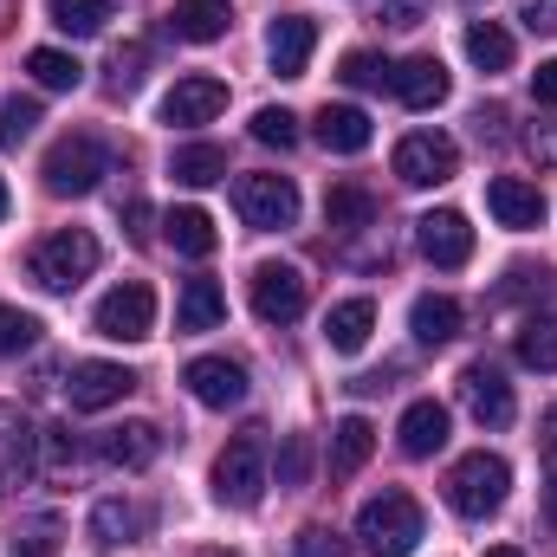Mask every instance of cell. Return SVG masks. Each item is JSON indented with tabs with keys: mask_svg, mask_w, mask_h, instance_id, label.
<instances>
[{
	"mask_svg": "<svg viewBox=\"0 0 557 557\" xmlns=\"http://www.w3.org/2000/svg\"><path fill=\"white\" fill-rule=\"evenodd\" d=\"M370 331H376V305H370V298H344V305L324 311V344H331L337 357H357V350L370 344Z\"/></svg>",
	"mask_w": 557,
	"mask_h": 557,
	"instance_id": "7402d4cb",
	"label": "cell"
},
{
	"mask_svg": "<svg viewBox=\"0 0 557 557\" xmlns=\"http://www.w3.org/2000/svg\"><path fill=\"white\" fill-rule=\"evenodd\" d=\"M370 454H376V428H370L363 416H344L337 428H331V473H337V480H350Z\"/></svg>",
	"mask_w": 557,
	"mask_h": 557,
	"instance_id": "83f0119b",
	"label": "cell"
},
{
	"mask_svg": "<svg viewBox=\"0 0 557 557\" xmlns=\"http://www.w3.org/2000/svg\"><path fill=\"white\" fill-rule=\"evenodd\" d=\"M389 91H396L409 111H434V104H447L454 78H447V65H441V59H403V65H396V78H389Z\"/></svg>",
	"mask_w": 557,
	"mask_h": 557,
	"instance_id": "d6986e66",
	"label": "cell"
},
{
	"mask_svg": "<svg viewBox=\"0 0 557 557\" xmlns=\"http://www.w3.org/2000/svg\"><path fill=\"white\" fill-rule=\"evenodd\" d=\"M532 98H539L545 111H557V59H545V65L532 72Z\"/></svg>",
	"mask_w": 557,
	"mask_h": 557,
	"instance_id": "f6af8a7d",
	"label": "cell"
},
{
	"mask_svg": "<svg viewBox=\"0 0 557 557\" xmlns=\"http://www.w3.org/2000/svg\"><path fill=\"white\" fill-rule=\"evenodd\" d=\"M156 454H162V428H149V421H124V428H104V434H98V460H104V467L143 473Z\"/></svg>",
	"mask_w": 557,
	"mask_h": 557,
	"instance_id": "ac0fdd59",
	"label": "cell"
},
{
	"mask_svg": "<svg viewBox=\"0 0 557 557\" xmlns=\"http://www.w3.org/2000/svg\"><path fill=\"white\" fill-rule=\"evenodd\" d=\"M39 175H46L52 195H91V188L111 175V149H104L98 137H59L52 149H46Z\"/></svg>",
	"mask_w": 557,
	"mask_h": 557,
	"instance_id": "5b68a950",
	"label": "cell"
},
{
	"mask_svg": "<svg viewBox=\"0 0 557 557\" xmlns=\"http://www.w3.org/2000/svg\"><path fill=\"white\" fill-rule=\"evenodd\" d=\"M311 480V434H285L278 447V486H305Z\"/></svg>",
	"mask_w": 557,
	"mask_h": 557,
	"instance_id": "f35d334b",
	"label": "cell"
},
{
	"mask_svg": "<svg viewBox=\"0 0 557 557\" xmlns=\"http://www.w3.org/2000/svg\"><path fill=\"white\" fill-rule=\"evenodd\" d=\"M221 318H227V292L214 278H188L175 298V331H221Z\"/></svg>",
	"mask_w": 557,
	"mask_h": 557,
	"instance_id": "cb8c5ba5",
	"label": "cell"
},
{
	"mask_svg": "<svg viewBox=\"0 0 557 557\" xmlns=\"http://www.w3.org/2000/svg\"><path fill=\"white\" fill-rule=\"evenodd\" d=\"M253 137L267 143V149H292L298 143V117L285 104H267V111H253Z\"/></svg>",
	"mask_w": 557,
	"mask_h": 557,
	"instance_id": "74e56055",
	"label": "cell"
},
{
	"mask_svg": "<svg viewBox=\"0 0 557 557\" xmlns=\"http://www.w3.org/2000/svg\"><path fill=\"white\" fill-rule=\"evenodd\" d=\"M91 331L111 337V344H143V337L156 331V292H149L143 278L111 285V292L98 298V311H91Z\"/></svg>",
	"mask_w": 557,
	"mask_h": 557,
	"instance_id": "8992f818",
	"label": "cell"
},
{
	"mask_svg": "<svg viewBox=\"0 0 557 557\" xmlns=\"http://www.w3.org/2000/svg\"><path fill=\"white\" fill-rule=\"evenodd\" d=\"M357 539H363V552L370 557H409L421 539H428V519H421V506L403 493V486H389V493L363 499V512H357Z\"/></svg>",
	"mask_w": 557,
	"mask_h": 557,
	"instance_id": "7a4b0ae2",
	"label": "cell"
},
{
	"mask_svg": "<svg viewBox=\"0 0 557 557\" xmlns=\"http://www.w3.org/2000/svg\"><path fill=\"white\" fill-rule=\"evenodd\" d=\"M143 525H149V512H143L137 499H98V506H91V545H104V552L137 545Z\"/></svg>",
	"mask_w": 557,
	"mask_h": 557,
	"instance_id": "44dd1931",
	"label": "cell"
},
{
	"mask_svg": "<svg viewBox=\"0 0 557 557\" xmlns=\"http://www.w3.org/2000/svg\"><path fill=\"white\" fill-rule=\"evenodd\" d=\"M324 221L344 227V234H350V227H370V221H376V195L357 188V182H337V188L324 195Z\"/></svg>",
	"mask_w": 557,
	"mask_h": 557,
	"instance_id": "1f68e13d",
	"label": "cell"
},
{
	"mask_svg": "<svg viewBox=\"0 0 557 557\" xmlns=\"http://www.w3.org/2000/svg\"><path fill=\"white\" fill-rule=\"evenodd\" d=\"M46 13H52V26H59V33H72V39H91V33H104V20H111V0H46Z\"/></svg>",
	"mask_w": 557,
	"mask_h": 557,
	"instance_id": "d6a6232c",
	"label": "cell"
},
{
	"mask_svg": "<svg viewBox=\"0 0 557 557\" xmlns=\"http://www.w3.org/2000/svg\"><path fill=\"white\" fill-rule=\"evenodd\" d=\"M39 454H46V467H78L85 460V447H78V434L72 428H39Z\"/></svg>",
	"mask_w": 557,
	"mask_h": 557,
	"instance_id": "ab89813d",
	"label": "cell"
},
{
	"mask_svg": "<svg viewBox=\"0 0 557 557\" xmlns=\"http://www.w3.org/2000/svg\"><path fill=\"white\" fill-rule=\"evenodd\" d=\"M221 111H227V85H221V78H208V72L175 78V85H169V98H162V124H175V131L214 124Z\"/></svg>",
	"mask_w": 557,
	"mask_h": 557,
	"instance_id": "30bf717a",
	"label": "cell"
},
{
	"mask_svg": "<svg viewBox=\"0 0 557 557\" xmlns=\"http://www.w3.org/2000/svg\"><path fill=\"white\" fill-rule=\"evenodd\" d=\"M39 124V104L33 98H0V149H20Z\"/></svg>",
	"mask_w": 557,
	"mask_h": 557,
	"instance_id": "8d00e7d4",
	"label": "cell"
},
{
	"mask_svg": "<svg viewBox=\"0 0 557 557\" xmlns=\"http://www.w3.org/2000/svg\"><path fill=\"white\" fill-rule=\"evenodd\" d=\"M486 557H525V552H519V545H493Z\"/></svg>",
	"mask_w": 557,
	"mask_h": 557,
	"instance_id": "f907efd6",
	"label": "cell"
},
{
	"mask_svg": "<svg viewBox=\"0 0 557 557\" xmlns=\"http://www.w3.org/2000/svg\"><path fill=\"white\" fill-rule=\"evenodd\" d=\"M131 389H137V370H124V363H104V357L78 363V370H72V383H65V396H72V409H78V416H98V409L124 403Z\"/></svg>",
	"mask_w": 557,
	"mask_h": 557,
	"instance_id": "7c38bea8",
	"label": "cell"
},
{
	"mask_svg": "<svg viewBox=\"0 0 557 557\" xmlns=\"http://www.w3.org/2000/svg\"><path fill=\"white\" fill-rule=\"evenodd\" d=\"M454 169H460V143L447 131H409L396 143V175L409 188H441V182H454Z\"/></svg>",
	"mask_w": 557,
	"mask_h": 557,
	"instance_id": "ba28073f",
	"label": "cell"
},
{
	"mask_svg": "<svg viewBox=\"0 0 557 557\" xmlns=\"http://www.w3.org/2000/svg\"><path fill=\"white\" fill-rule=\"evenodd\" d=\"M267 486H273V473H267V428H240L221 447V460H214V499L234 506V512H253L267 499Z\"/></svg>",
	"mask_w": 557,
	"mask_h": 557,
	"instance_id": "6da1fadb",
	"label": "cell"
},
{
	"mask_svg": "<svg viewBox=\"0 0 557 557\" xmlns=\"http://www.w3.org/2000/svg\"><path fill=\"white\" fill-rule=\"evenodd\" d=\"M143 85V46H117L111 52V91L124 98V91H137Z\"/></svg>",
	"mask_w": 557,
	"mask_h": 557,
	"instance_id": "b9f144b4",
	"label": "cell"
},
{
	"mask_svg": "<svg viewBox=\"0 0 557 557\" xmlns=\"http://www.w3.org/2000/svg\"><path fill=\"white\" fill-rule=\"evenodd\" d=\"M292 552H298V557H357V552H350V539H337L331 525H305Z\"/></svg>",
	"mask_w": 557,
	"mask_h": 557,
	"instance_id": "60d3db41",
	"label": "cell"
},
{
	"mask_svg": "<svg viewBox=\"0 0 557 557\" xmlns=\"http://www.w3.org/2000/svg\"><path fill=\"white\" fill-rule=\"evenodd\" d=\"M396 434H403V454H409V460H428V454L447 447V409H441V403H409Z\"/></svg>",
	"mask_w": 557,
	"mask_h": 557,
	"instance_id": "d4e9b609",
	"label": "cell"
},
{
	"mask_svg": "<svg viewBox=\"0 0 557 557\" xmlns=\"http://www.w3.org/2000/svg\"><path fill=\"white\" fill-rule=\"evenodd\" d=\"M182 383H188V396H195L201 409H234V403H247V370H240L234 357H195V363L182 370Z\"/></svg>",
	"mask_w": 557,
	"mask_h": 557,
	"instance_id": "2e32d148",
	"label": "cell"
},
{
	"mask_svg": "<svg viewBox=\"0 0 557 557\" xmlns=\"http://www.w3.org/2000/svg\"><path fill=\"white\" fill-rule=\"evenodd\" d=\"M26 72H33V85H46V91H78V85H85V65H78L72 52H59V46H33V52H26Z\"/></svg>",
	"mask_w": 557,
	"mask_h": 557,
	"instance_id": "f546056e",
	"label": "cell"
},
{
	"mask_svg": "<svg viewBox=\"0 0 557 557\" xmlns=\"http://www.w3.org/2000/svg\"><path fill=\"white\" fill-rule=\"evenodd\" d=\"M460 403H467V416L480 421V428H506V421L519 416L512 383H506L493 363H467V370H460Z\"/></svg>",
	"mask_w": 557,
	"mask_h": 557,
	"instance_id": "9a60e30c",
	"label": "cell"
},
{
	"mask_svg": "<svg viewBox=\"0 0 557 557\" xmlns=\"http://www.w3.org/2000/svg\"><path fill=\"white\" fill-rule=\"evenodd\" d=\"M416 247L428 267H467L473 260V227H467V214H454V208H434V214H421L416 221Z\"/></svg>",
	"mask_w": 557,
	"mask_h": 557,
	"instance_id": "8fae6325",
	"label": "cell"
},
{
	"mask_svg": "<svg viewBox=\"0 0 557 557\" xmlns=\"http://www.w3.org/2000/svg\"><path fill=\"white\" fill-rule=\"evenodd\" d=\"M545 519L557 525V473H552V486H545Z\"/></svg>",
	"mask_w": 557,
	"mask_h": 557,
	"instance_id": "681fc988",
	"label": "cell"
},
{
	"mask_svg": "<svg viewBox=\"0 0 557 557\" xmlns=\"http://www.w3.org/2000/svg\"><path fill=\"white\" fill-rule=\"evenodd\" d=\"M486 208H493V221L512 227V234L545 227V188L525 182V175H493V182H486Z\"/></svg>",
	"mask_w": 557,
	"mask_h": 557,
	"instance_id": "5bb4252c",
	"label": "cell"
},
{
	"mask_svg": "<svg viewBox=\"0 0 557 557\" xmlns=\"http://www.w3.org/2000/svg\"><path fill=\"white\" fill-rule=\"evenodd\" d=\"M305 298H311V278L298 273V267H285V260L253 267V318L260 324H292L305 311Z\"/></svg>",
	"mask_w": 557,
	"mask_h": 557,
	"instance_id": "9c48e42d",
	"label": "cell"
},
{
	"mask_svg": "<svg viewBox=\"0 0 557 557\" xmlns=\"http://www.w3.org/2000/svg\"><path fill=\"white\" fill-rule=\"evenodd\" d=\"M383 20L409 33V26H421V20H428V0H383Z\"/></svg>",
	"mask_w": 557,
	"mask_h": 557,
	"instance_id": "ee69618b",
	"label": "cell"
},
{
	"mask_svg": "<svg viewBox=\"0 0 557 557\" xmlns=\"http://www.w3.org/2000/svg\"><path fill=\"white\" fill-rule=\"evenodd\" d=\"M234 208L253 234H278L298 221V182L292 175H240L234 182Z\"/></svg>",
	"mask_w": 557,
	"mask_h": 557,
	"instance_id": "52a82bcc",
	"label": "cell"
},
{
	"mask_svg": "<svg viewBox=\"0 0 557 557\" xmlns=\"http://www.w3.org/2000/svg\"><path fill=\"white\" fill-rule=\"evenodd\" d=\"M467 59H473L480 72H506V65H512V33H506L499 20H473V26H467Z\"/></svg>",
	"mask_w": 557,
	"mask_h": 557,
	"instance_id": "4dcf8cb0",
	"label": "cell"
},
{
	"mask_svg": "<svg viewBox=\"0 0 557 557\" xmlns=\"http://www.w3.org/2000/svg\"><path fill=\"white\" fill-rule=\"evenodd\" d=\"M0 221H7V182H0Z\"/></svg>",
	"mask_w": 557,
	"mask_h": 557,
	"instance_id": "816d5d0a",
	"label": "cell"
},
{
	"mask_svg": "<svg viewBox=\"0 0 557 557\" xmlns=\"http://www.w3.org/2000/svg\"><path fill=\"white\" fill-rule=\"evenodd\" d=\"M512 350H519L525 370H557V318H525Z\"/></svg>",
	"mask_w": 557,
	"mask_h": 557,
	"instance_id": "836d02e7",
	"label": "cell"
},
{
	"mask_svg": "<svg viewBox=\"0 0 557 557\" xmlns=\"http://www.w3.org/2000/svg\"><path fill=\"white\" fill-rule=\"evenodd\" d=\"M539 454H545V467L557 473V403H552V416H545V428H539Z\"/></svg>",
	"mask_w": 557,
	"mask_h": 557,
	"instance_id": "7dc6e473",
	"label": "cell"
},
{
	"mask_svg": "<svg viewBox=\"0 0 557 557\" xmlns=\"http://www.w3.org/2000/svg\"><path fill=\"white\" fill-rule=\"evenodd\" d=\"M98 260H104V247H98L91 227H59V234H46L33 247V278L46 292H72V285H85L98 273Z\"/></svg>",
	"mask_w": 557,
	"mask_h": 557,
	"instance_id": "277c9868",
	"label": "cell"
},
{
	"mask_svg": "<svg viewBox=\"0 0 557 557\" xmlns=\"http://www.w3.org/2000/svg\"><path fill=\"white\" fill-rule=\"evenodd\" d=\"M162 234H169V247H175L182 260H208V253L221 247V234H214V221H208L201 208H175V214L162 221Z\"/></svg>",
	"mask_w": 557,
	"mask_h": 557,
	"instance_id": "f1b7e54d",
	"label": "cell"
},
{
	"mask_svg": "<svg viewBox=\"0 0 557 557\" xmlns=\"http://www.w3.org/2000/svg\"><path fill=\"white\" fill-rule=\"evenodd\" d=\"M311 137L324 143L331 156H363L376 131H370V117H363L357 104H324V111L311 117Z\"/></svg>",
	"mask_w": 557,
	"mask_h": 557,
	"instance_id": "ffe728a7",
	"label": "cell"
},
{
	"mask_svg": "<svg viewBox=\"0 0 557 557\" xmlns=\"http://www.w3.org/2000/svg\"><path fill=\"white\" fill-rule=\"evenodd\" d=\"M52 545H59V525L52 519H33V532L13 539V557H52Z\"/></svg>",
	"mask_w": 557,
	"mask_h": 557,
	"instance_id": "7bdbcfd3",
	"label": "cell"
},
{
	"mask_svg": "<svg viewBox=\"0 0 557 557\" xmlns=\"http://www.w3.org/2000/svg\"><path fill=\"white\" fill-rule=\"evenodd\" d=\"M506 292H539V298H545V292H552V273H545V267H512V285H506Z\"/></svg>",
	"mask_w": 557,
	"mask_h": 557,
	"instance_id": "bcb514c9",
	"label": "cell"
},
{
	"mask_svg": "<svg viewBox=\"0 0 557 557\" xmlns=\"http://www.w3.org/2000/svg\"><path fill=\"white\" fill-rule=\"evenodd\" d=\"M337 78H344L350 91H383V85L396 78V65H389V59H376V52H344Z\"/></svg>",
	"mask_w": 557,
	"mask_h": 557,
	"instance_id": "e575fe53",
	"label": "cell"
},
{
	"mask_svg": "<svg viewBox=\"0 0 557 557\" xmlns=\"http://www.w3.org/2000/svg\"><path fill=\"white\" fill-rule=\"evenodd\" d=\"M539 162H557V124H545V131H539Z\"/></svg>",
	"mask_w": 557,
	"mask_h": 557,
	"instance_id": "c3c4849f",
	"label": "cell"
},
{
	"mask_svg": "<svg viewBox=\"0 0 557 557\" xmlns=\"http://www.w3.org/2000/svg\"><path fill=\"white\" fill-rule=\"evenodd\" d=\"M506 493H512V467L499 454H486V447L454 460V473H447V506L460 519H493L506 506Z\"/></svg>",
	"mask_w": 557,
	"mask_h": 557,
	"instance_id": "3957f363",
	"label": "cell"
},
{
	"mask_svg": "<svg viewBox=\"0 0 557 557\" xmlns=\"http://www.w3.org/2000/svg\"><path fill=\"white\" fill-rule=\"evenodd\" d=\"M311 46H318V26L305 13H278L273 26H267V65H273L278 78H305Z\"/></svg>",
	"mask_w": 557,
	"mask_h": 557,
	"instance_id": "e0dca14e",
	"label": "cell"
},
{
	"mask_svg": "<svg viewBox=\"0 0 557 557\" xmlns=\"http://www.w3.org/2000/svg\"><path fill=\"white\" fill-rule=\"evenodd\" d=\"M409 331H416V344H428V350L454 344V337H460V305L441 298V292H421L416 311H409Z\"/></svg>",
	"mask_w": 557,
	"mask_h": 557,
	"instance_id": "4316f807",
	"label": "cell"
},
{
	"mask_svg": "<svg viewBox=\"0 0 557 557\" xmlns=\"http://www.w3.org/2000/svg\"><path fill=\"white\" fill-rule=\"evenodd\" d=\"M169 175L182 188H214V182H227V149L221 143H182L169 156Z\"/></svg>",
	"mask_w": 557,
	"mask_h": 557,
	"instance_id": "484cf974",
	"label": "cell"
},
{
	"mask_svg": "<svg viewBox=\"0 0 557 557\" xmlns=\"http://www.w3.org/2000/svg\"><path fill=\"white\" fill-rule=\"evenodd\" d=\"M39 344V318L20 311V305H0V357H20Z\"/></svg>",
	"mask_w": 557,
	"mask_h": 557,
	"instance_id": "d590c367",
	"label": "cell"
},
{
	"mask_svg": "<svg viewBox=\"0 0 557 557\" xmlns=\"http://www.w3.org/2000/svg\"><path fill=\"white\" fill-rule=\"evenodd\" d=\"M227 26H234V7H227V0H175V7H169V33L188 39V46H208V39H221Z\"/></svg>",
	"mask_w": 557,
	"mask_h": 557,
	"instance_id": "603a6c76",
	"label": "cell"
},
{
	"mask_svg": "<svg viewBox=\"0 0 557 557\" xmlns=\"http://www.w3.org/2000/svg\"><path fill=\"white\" fill-rule=\"evenodd\" d=\"M39 467V428L20 416L13 403H0V493H20Z\"/></svg>",
	"mask_w": 557,
	"mask_h": 557,
	"instance_id": "4fadbf2b",
	"label": "cell"
}]
</instances>
